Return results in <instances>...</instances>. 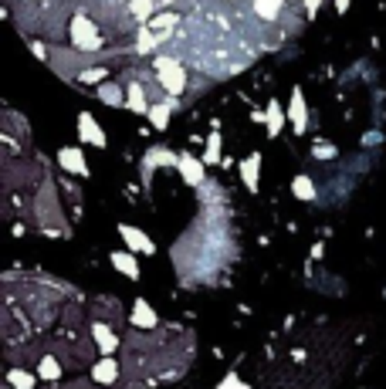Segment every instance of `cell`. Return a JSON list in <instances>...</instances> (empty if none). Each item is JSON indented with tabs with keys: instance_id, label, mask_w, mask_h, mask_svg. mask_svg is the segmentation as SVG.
Instances as JSON below:
<instances>
[{
	"instance_id": "obj_1",
	"label": "cell",
	"mask_w": 386,
	"mask_h": 389,
	"mask_svg": "<svg viewBox=\"0 0 386 389\" xmlns=\"http://www.w3.org/2000/svg\"><path fill=\"white\" fill-rule=\"evenodd\" d=\"M153 72L159 78V85H163V92L166 95H183L187 92V68L180 65V58H173V54H159L153 61Z\"/></svg>"
},
{
	"instance_id": "obj_2",
	"label": "cell",
	"mask_w": 386,
	"mask_h": 389,
	"mask_svg": "<svg viewBox=\"0 0 386 389\" xmlns=\"http://www.w3.org/2000/svg\"><path fill=\"white\" fill-rule=\"evenodd\" d=\"M68 34H72V44H75L78 51H99V48H102V34L95 31V24H92L85 14H75V17H72Z\"/></svg>"
},
{
	"instance_id": "obj_3",
	"label": "cell",
	"mask_w": 386,
	"mask_h": 389,
	"mask_svg": "<svg viewBox=\"0 0 386 389\" xmlns=\"http://www.w3.org/2000/svg\"><path fill=\"white\" fill-rule=\"evenodd\" d=\"M88 335H92V342H95V349L102 352V355H116L122 349V339L116 335V328L109 325V322H102V318H95L92 322V328H88Z\"/></svg>"
},
{
	"instance_id": "obj_4",
	"label": "cell",
	"mask_w": 386,
	"mask_h": 389,
	"mask_svg": "<svg viewBox=\"0 0 386 389\" xmlns=\"http://www.w3.org/2000/svg\"><path fill=\"white\" fill-rule=\"evenodd\" d=\"M78 139H81V143H88V146H99V149H105V146H109V139H105L102 125L95 122L92 112H78Z\"/></svg>"
},
{
	"instance_id": "obj_5",
	"label": "cell",
	"mask_w": 386,
	"mask_h": 389,
	"mask_svg": "<svg viewBox=\"0 0 386 389\" xmlns=\"http://www.w3.org/2000/svg\"><path fill=\"white\" fill-rule=\"evenodd\" d=\"M288 118H292V125H295L298 136L309 129V102H305V92L298 85L292 88V98H288Z\"/></svg>"
},
{
	"instance_id": "obj_6",
	"label": "cell",
	"mask_w": 386,
	"mask_h": 389,
	"mask_svg": "<svg viewBox=\"0 0 386 389\" xmlns=\"http://www.w3.org/2000/svg\"><path fill=\"white\" fill-rule=\"evenodd\" d=\"M129 322H132V328H143V332H156V328H159V315L153 311V305H150L146 298H136Z\"/></svg>"
},
{
	"instance_id": "obj_7",
	"label": "cell",
	"mask_w": 386,
	"mask_h": 389,
	"mask_svg": "<svg viewBox=\"0 0 386 389\" xmlns=\"http://www.w3.org/2000/svg\"><path fill=\"white\" fill-rule=\"evenodd\" d=\"M119 233H122V240H125V247H129V251H139V254H156V244L143 231H139V227H132V224H119Z\"/></svg>"
},
{
	"instance_id": "obj_8",
	"label": "cell",
	"mask_w": 386,
	"mask_h": 389,
	"mask_svg": "<svg viewBox=\"0 0 386 389\" xmlns=\"http://www.w3.org/2000/svg\"><path fill=\"white\" fill-rule=\"evenodd\" d=\"M203 166H207V162H203L200 156H190V153L180 156V162H176L180 176H183L190 187H203V183H207V180H203Z\"/></svg>"
},
{
	"instance_id": "obj_9",
	"label": "cell",
	"mask_w": 386,
	"mask_h": 389,
	"mask_svg": "<svg viewBox=\"0 0 386 389\" xmlns=\"http://www.w3.org/2000/svg\"><path fill=\"white\" fill-rule=\"evenodd\" d=\"M119 362L112 359V355H102L95 366H92V383H99V386H112V383H119Z\"/></svg>"
},
{
	"instance_id": "obj_10",
	"label": "cell",
	"mask_w": 386,
	"mask_h": 389,
	"mask_svg": "<svg viewBox=\"0 0 386 389\" xmlns=\"http://www.w3.org/2000/svg\"><path fill=\"white\" fill-rule=\"evenodd\" d=\"M58 162H61V169H68L75 176H88V159H85V153L78 146H65L58 153Z\"/></svg>"
},
{
	"instance_id": "obj_11",
	"label": "cell",
	"mask_w": 386,
	"mask_h": 389,
	"mask_svg": "<svg viewBox=\"0 0 386 389\" xmlns=\"http://www.w3.org/2000/svg\"><path fill=\"white\" fill-rule=\"evenodd\" d=\"M125 109L136 112V116H146L150 112V102H146V88L139 81H129L125 85Z\"/></svg>"
},
{
	"instance_id": "obj_12",
	"label": "cell",
	"mask_w": 386,
	"mask_h": 389,
	"mask_svg": "<svg viewBox=\"0 0 386 389\" xmlns=\"http://www.w3.org/2000/svg\"><path fill=\"white\" fill-rule=\"evenodd\" d=\"M109 261H112V268L116 271H122L125 277H139V261H136V251H112L109 254Z\"/></svg>"
},
{
	"instance_id": "obj_13",
	"label": "cell",
	"mask_w": 386,
	"mask_h": 389,
	"mask_svg": "<svg viewBox=\"0 0 386 389\" xmlns=\"http://www.w3.org/2000/svg\"><path fill=\"white\" fill-rule=\"evenodd\" d=\"M241 180H244V187L251 190V193H258V180H261V156H247L244 162H241Z\"/></svg>"
},
{
	"instance_id": "obj_14",
	"label": "cell",
	"mask_w": 386,
	"mask_h": 389,
	"mask_svg": "<svg viewBox=\"0 0 386 389\" xmlns=\"http://www.w3.org/2000/svg\"><path fill=\"white\" fill-rule=\"evenodd\" d=\"M61 372H65V366H61V359H58V355H41V362H38V376H41V379L54 383V379H61Z\"/></svg>"
},
{
	"instance_id": "obj_15",
	"label": "cell",
	"mask_w": 386,
	"mask_h": 389,
	"mask_svg": "<svg viewBox=\"0 0 386 389\" xmlns=\"http://www.w3.org/2000/svg\"><path fill=\"white\" fill-rule=\"evenodd\" d=\"M173 105H176V102H153V105H150L146 118L153 122V129H159V132H163V129L170 125V112H173Z\"/></svg>"
},
{
	"instance_id": "obj_16",
	"label": "cell",
	"mask_w": 386,
	"mask_h": 389,
	"mask_svg": "<svg viewBox=\"0 0 386 389\" xmlns=\"http://www.w3.org/2000/svg\"><path fill=\"white\" fill-rule=\"evenodd\" d=\"M285 118H288V112L271 98L268 102V112H265V122H268V136L274 139V136H281V125H285Z\"/></svg>"
},
{
	"instance_id": "obj_17",
	"label": "cell",
	"mask_w": 386,
	"mask_h": 389,
	"mask_svg": "<svg viewBox=\"0 0 386 389\" xmlns=\"http://www.w3.org/2000/svg\"><path fill=\"white\" fill-rule=\"evenodd\" d=\"M99 98L119 109V105H125V88H119L116 81H105V85H99Z\"/></svg>"
},
{
	"instance_id": "obj_18",
	"label": "cell",
	"mask_w": 386,
	"mask_h": 389,
	"mask_svg": "<svg viewBox=\"0 0 386 389\" xmlns=\"http://www.w3.org/2000/svg\"><path fill=\"white\" fill-rule=\"evenodd\" d=\"M292 193L298 196V200H305V203H312V200L318 196V193H315V183H312L305 173H298V176L292 180Z\"/></svg>"
},
{
	"instance_id": "obj_19",
	"label": "cell",
	"mask_w": 386,
	"mask_h": 389,
	"mask_svg": "<svg viewBox=\"0 0 386 389\" xmlns=\"http://www.w3.org/2000/svg\"><path fill=\"white\" fill-rule=\"evenodd\" d=\"M281 3H285V0H254L251 7H254V14H258L261 21H278V14H281Z\"/></svg>"
},
{
	"instance_id": "obj_20",
	"label": "cell",
	"mask_w": 386,
	"mask_h": 389,
	"mask_svg": "<svg viewBox=\"0 0 386 389\" xmlns=\"http://www.w3.org/2000/svg\"><path fill=\"white\" fill-rule=\"evenodd\" d=\"M207 166H214V162H221V132H210L207 136V146H203V156H200Z\"/></svg>"
},
{
	"instance_id": "obj_21",
	"label": "cell",
	"mask_w": 386,
	"mask_h": 389,
	"mask_svg": "<svg viewBox=\"0 0 386 389\" xmlns=\"http://www.w3.org/2000/svg\"><path fill=\"white\" fill-rule=\"evenodd\" d=\"M7 383L14 389H34V376H31L28 369H17V366H14V369L7 372Z\"/></svg>"
},
{
	"instance_id": "obj_22",
	"label": "cell",
	"mask_w": 386,
	"mask_h": 389,
	"mask_svg": "<svg viewBox=\"0 0 386 389\" xmlns=\"http://www.w3.org/2000/svg\"><path fill=\"white\" fill-rule=\"evenodd\" d=\"M146 156H150V159H146V173H150L153 166H159V162H180V156H173L170 149H159V146H153Z\"/></svg>"
},
{
	"instance_id": "obj_23",
	"label": "cell",
	"mask_w": 386,
	"mask_h": 389,
	"mask_svg": "<svg viewBox=\"0 0 386 389\" xmlns=\"http://www.w3.org/2000/svg\"><path fill=\"white\" fill-rule=\"evenodd\" d=\"M129 10L136 14V21H143V24H146V21L153 17V10H156V0H132V3H129Z\"/></svg>"
},
{
	"instance_id": "obj_24",
	"label": "cell",
	"mask_w": 386,
	"mask_h": 389,
	"mask_svg": "<svg viewBox=\"0 0 386 389\" xmlns=\"http://www.w3.org/2000/svg\"><path fill=\"white\" fill-rule=\"evenodd\" d=\"M336 153H339V149H336L332 143H315V149H312L315 159H336Z\"/></svg>"
},
{
	"instance_id": "obj_25",
	"label": "cell",
	"mask_w": 386,
	"mask_h": 389,
	"mask_svg": "<svg viewBox=\"0 0 386 389\" xmlns=\"http://www.w3.org/2000/svg\"><path fill=\"white\" fill-rule=\"evenodd\" d=\"M109 75L105 68H85V72H78V78L81 81H88V85H95V81H102V78Z\"/></svg>"
},
{
	"instance_id": "obj_26",
	"label": "cell",
	"mask_w": 386,
	"mask_h": 389,
	"mask_svg": "<svg viewBox=\"0 0 386 389\" xmlns=\"http://www.w3.org/2000/svg\"><path fill=\"white\" fill-rule=\"evenodd\" d=\"M217 389H251V386H247V383H241V379H237V372H227V376H224V383H221Z\"/></svg>"
},
{
	"instance_id": "obj_27",
	"label": "cell",
	"mask_w": 386,
	"mask_h": 389,
	"mask_svg": "<svg viewBox=\"0 0 386 389\" xmlns=\"http://www.w3.org/2000/svg\"><path fill=\"white\" fill-rule=\"evenodd\" d=\"M302 3H305V10H309V17H315V10H318V3H322V0H302Z\"/></svg>"
},
{
	"instance_id": "obj_28",
	"label": "cell",
	"mask_w": 386,
	"mask_h": 389,
	"mask_svg": "<svg viewBox=\"0 0 386 389\" xmlns=\"http://www.w3.org/2000/svg\"><path fill=\"white\" fill-rule=\"evenodd\" d=\"M336 10H339V14H346V10H349V0H336Z\"/></svg>"
},
{
	"instance_id": "obj_29",
	"label": "cell",
	"mask_w": 386,
	"mask_h": 389,
	"mask_svg": "<svg viewBox=\"0 0 386 389\" xmlns=\"http://www.w3.org/2000/svg\"><path fill=\"white\" fill-rule=\"evenodd\" d=\"M3 389H14V386H10V383H7V386H3Z\"/></svg>"
}]
</instances>
